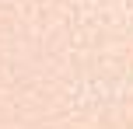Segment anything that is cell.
I'll use <instances>...</instances> for the list:
<instances>
[]
</instances>
